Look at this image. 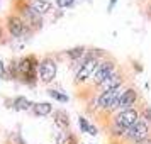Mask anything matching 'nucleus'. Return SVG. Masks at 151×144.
<instances>
[{
    "label": "nucleus",
    "mask_w": 151,
    "mask_h": 144,
    "mask_svg": "<svg viewBox=\"0 0 151 144\" xmlns=\"http://www.w3.org/2000/svg\"><path fill=\"white\" fill-rule=\"evenodd\" d=\"M99 64H100V63L97 61L93 56H88V58L80 64V69L76 71V82H83V80L90 78L92 75H95Z\"/></svg>",
    "instance_id": "nucleus-1"
},
{
    "label": "nucleus",
    "mask_w": 151,
    "mask_h": 144,
    "mask_svg": "<svg viewBox=\"0 0 151 144\" xmlns=\"http://www.w3.org/2000/svg\"><path fill=\"white\" fill-rule=\"evenodd\" d=\"M124 92L119 88H114V90H107V92H102L99 98H97V102H99V107H102V109H109V107H116L117 105V100L121 98Z\"/></svg>",
    "instance_id": "nucleus-2"
},
{
    "label": "nucleus",
    "mask_w": 151,
    "mask_h": 144,
    "mask_svg": "<svg viewBox=\"0 0 151 144\" xmlns=\"http://www.w3.org/2000/svg\"><path fill=\"white\" fill-rule=\"evenodd\" d=\"M137 119H139L137 110H134V109L121 110V112L116 115V124L117 125H121V127H124V129H129V127H132L134 124L139 122Z\"/></svg>",
    "instance_id": "nucleus-3"
},
{
    "label": "nucleus",
    "mask_w": 151,
    "mask_h": 144,
    "mask_svg": "<svg viewBox=\"0 0 151 144\" xmlns=\"http://www.w3.org/2000/svg\"><path fill=\"white\" fill-rule=\"evenodd\" d=\"M36 66H37L36 58H34V56H27V58H24V59L19 61L17 69H19V75H21L24 80H32L34 75H36V73H34Z\"/></svg>",
    "instance_id": "nucleus-4"
},
{
    "label": "nucleus",
    "mask_w": 151,
    "mask_h": 144,
    "mask_svg": "<svg viewBox=\"0 0 151 144\" xmlns=\"http://www.w3.org/2000/svg\"><path fill=\"white\" fill-rule=\"evenodd\" d=\"M39 75H41V80L44 83L51 82V80L56 76V63H55V59H51V58L42 59L41 68H39Z\"/></svg>",
    "instance_id": "nucleus-5"
},
{
    "label": "nucleus",
    "mask_w": 151,
    "mask_h": 144,
    "mask_svg": "<svg viewBox=\"0 0 151 144\" xmlns=\"http://www.w3.org/2000/svg\"><path fill=\"white\" fill-rule=\"evenodd\" d=\"M148 132H150V127H148V124L146 122H137L134 124L132 127L126 130V136L129 137L131 141H141L144 137L148 136Z\"/></svg>",
    "instance_id": "nucleus-6"
},
{
    "label": "nucleus",
    "mask_w": 151,
    "mask_h": 144,
    "mask_svg": "<svg viewBox=\"0 0 151 144\" xmlns=\"http://www.w3.org/2000/svg\"><path fill=\"white\" fill-rule=\"evenodd\" d=\"M110 75H114V61H102L97 68L95 75H93V80H95L97 85H100L104 80H107Z\"/></svg>",
    "instance_id": "nucleus-7"
},
{
    "label": "nucleus",
    "mask_w": 151,
    "mask_h": 144,
    "mask_svg": "<svg viewBox=\"0 0 151 144\" xmlns=\"http://www.w3.org/2000/svg\"><path fill=\"white\" fill-rule=\"evenodd\" d=\"M136 98H137V93H136V90H124V93L121 95V98L117 100V105H116V109H122V110H127L131 109V105H134V102H136Z\"/></svg>",
    "instance_id": "nucleus-8"
},
{
    "label": "nucleus",
    "mask_w": 151,
    "mask_h": 144,
    "mask_svg": "<svg viewBox=\"0 0 151 144\" xmlns=\"http://www.w3.org/2000/svg\"><path fill=\"white\" fill-rule=\"evenodd\" d=\"M121 85H122V76L117 75V73H114V75H110L107 80H104V82L100 83V88H102L104 92H107V90L119 88Z\"/></svg>",
    "instance_id": "nucleus-9"
},
{
    "label": "nucleus",
    "mask_w": 151,
    "mask_h": 144,
    "mask_svg": "<svg viewBox=\"0 0 151 144\" xmlns=\"http://www.w3.org/2000/svg\"><path fill=\"white\" fill-rule=\"evenodd\" d=\"M7 24H9V31H10L12 36H21L24 32V21L19 19V17H9Z\"/></svg>",
    "instance_id": "nucleus-10"
},
{
    "label": "nucleus",
    "mask_w": 151,
    "mask_h": 144,
    "mask_svg": "<svg viewBox=\"0 0 151 144\" xmlns=\"http://www.w3.org/2000/svg\"><path fill=\"white\" fill-rule=\"evenodd\" d=\"M29 7L37 15H41V14H46L48 10H51V2H48V0H32Z\"/></svg>",
    "instance_id": "nucleus-11"
},
{
    "label": "nucleus",
    "mask_w": 151,
    "mask_h": 144,
    "mask_svg": "<svg viewBox=\"0 0 151 144\" xmlns=\"http://www.w3.org/2000/svg\"><path fill=\"white\" fill-rule=\"evenodd\" d=\"M31 107H34V103L31 102V100H27L26 97H17V98H14V109L15 110H27Z\"/></svg>",
    "instance_id": "nucleus-12"
},
{
    "label": "nucleus",
    "mask_w": 151,
    "mask_h": 144,
    "mask_svg": "<svg viewBox=\"0 0 151 144\" xmlns=\"http://www.w3.org/2000/svg\"><path fill=\"white\" fill-rule=\"evenodd\" d=\"M51 103L48 102H42V103H36L34 105V112L37 114V115H48V114H51Z\"/></svg>",
    "instance_id": "nucleus-13"
},
{
    "label": "nucleus",
    "mask_w": 151,
    "mask_h": 144,
    "mask_svg": "<svg viewBox=\"0 0 151 144\" xmlns=\"http://www.w3.org/2000/svg\"><path fill=\"white\" fill-rule=\"evenodd\" d=\"M58 144H75V137L71 136V134H68V132H60L58 134Z\"/></svg>",
    "instance_id": "nucleus-14"
},
{
    "label": "nucleus",
    "mask_w": 151,
    "mask_h": 144,
    "mask_svg": "<svg viewBox=\"0 0 151 144\" xmlns=\"http://www.w3.org/2000/svg\"><path fill=\"white\" fill-rule=\"evenodd\" d=\"M55 122L60 125V127H66L68 125V115L65 114V112H61V110H58V112H55Z\"/></svg>",
    "instance_id": "nucleus-15"
},
{
    "label": "nucleus",
    "mask_w": 151,
    "mask_h": 144,
    "mask_svg": "<svg viewBox=\"0 0 151 144\" xmlns=\"http://www.w3.org/2000/svg\"><path fill=\"white\" fill-rule=\"evenodd\" d=\"M83 51H85V48L83 46H78V48H71L66 51V56L68 58H71V59H80L83 56Z\"/></svg>",
    "instance_id": "nucleus-16"
},
{
    "label": "nucleus",
    "mask_w": 151,
    "mask_h": 144,
    "mask_svg": "<svg viewBox=\"0 0 151 144\" xmlns=\"http://www.w3.org/2000/svg\"><path fill=\"white\" fill-rule=\"evenodd\" d=\"M49 97L55 98V100H58V102H66V100H68V97L65 95V93H60L58 90H49Z\"/></svg>",
    "instance_id": "nucleus-17"
},
{
    "label": "nucleus",
    "mask_w": 151,
    "mask_h": 144,
    "mask_svg": "<svg viewBox=\"0 0 151 144\" xmlns=\"http://www.w3.org/2000/svg\"><path fill=\"white\" fill-rule=\"evenodd\" d=\"M78 124H80V129H82L83 132H90V127H92V125H88V122H87L83 117L78 119Z\"/></svg>",
    "instance_id": "nucleus-18"
},
{
    "label": "nucleus",
    "mask_w": 151,
    "mask_h": 144,
    "mask_svg": "<svg viewBox=\"0 0 151 144\" xmlns=\"http://www.w3.org/2000/svg\"><path fill=\"white\" fill-rule=\"evenodd\" d=\"M56 4H58L60 7H71V5L75 4V0H56Z\"/></svg>",
    "instance_id": "nucleus-19"
},
{
    "label": "nucleus",
    "mask_w": 151,
    "mask_h": 144,
    "mask_svg": "<svg viewBox=\"0 0 151 144\" xmlns=\"http://www.w3.org/2000/svg\"><path fill=\"white\" fill-rule=\"evenodd\" d=\"M144 117H146V120H148V122H151V109L144 110Z\"/></svg>",
    "instance_id": "nucleus-20"
},
{
    "label": "nucleus",
    "mask_w": 151,
    "mask_h": 144,
    "mask_svg": "<svg viewBox=\"0 0 151 144\" xmlns=\"http://www.w3.org/2000/svg\"><path fill=\"white\" fill-rule=\"evenodd\" d=\"M4 75H5V66H4V63L0 61V78H2Z\"/></svg>",
    "instance_id": "nucleus-21"
},
{
    "label": "nucleus",
    "mask_w": 151,
    "mask_h": 144,
    "mask_svg": "<svg viewBox=\"0 0 151 144\" xmlns=\"http://www.w3.org/2000/svg\"><path fill=\"white\" fill-rule=\"evenodd\" d=\"M0 34H2V32H0Z\"/></svg>",
    "instance_id": "nucleus-22"
}]
</instances>
